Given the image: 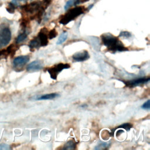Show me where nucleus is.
Returning <instances> with one entry per match:
<instances>
[{
	"label": "nucleus",
	"instance_id": "obj_11",
	"mask_svg": "<svg viewBox=\"0 0 150 150\" xmlns=\"http://www.w3.org/2000/svg\"><path fill=\"white\" fill-rule=\"evenodd\" d=\"M149 78H139L137 79H135L132 81H129L126 83V85L129 86H135L139 84L146 83L149 81Z\"/></svg>",
	"mask_w": 150,
	"mask_h": 150
},
{
	"label": "nucleus",
	"instance_id": "obj_8",
	"mask_svg": "<svg viewBox=\"0 0 150 150\" xmlns=\"http://www.w3.org/2000/svg\"><path fill=\"white\" fill-rule=\"evenodd\" d=\"M29 56H21L16 57L13 61V64L15 67H20L26 64L29 60Z\"/></svg>",
	"mask_w": 150,
	"mask_h": 150
},
{
	"label": "nucleus",
	"instance_id": "obj_16",
	"mask_svg": "<svg viewBox=\"0 0 150 150\" xmlns=\"http://www.w3.org/2000/svg\"><path fill=\"white\" fill-rule=\"evenodd\" d=\"M67 36L68 34L67 33V32H63L61 35L60 36V37L59 38L57 42V45H60L62 43H63L67 38Z\"/></svg>",
	"mask_w": 150,
	"mask_h": 150
},
{
	"label": "nucleus",
	"instance_id": "obj_9",
	"mask_svg": "<svg viewBox=\"0 0 150 150\" xmlns=\"http://www.w3.org/2000/svg\"><path fill=\"white\" fill-rule=\"evenodd\" d=\"M46 29L45 28L41 29V30L39 32L37 38H38L40 43V46H45L48 44V39H47V35L46 33Z\"/></svg>",
	"mask_w": 150,
	"mask_h": 150
},
{
	"label": "nucleus",
	"instance_id": "obj_21",
	"mask_svg": "<svg viewBox=\"0 0 150 150\" xmlns=\"http://www.w3.org/2000/svg\"><path fill=\"white\" fill-rule=\"evenodd\" d=\"M74 6V3H73V0H69L64 5V9L65 10H68L70 8L71 6Z\"/></svg>",
	"mask_w": 150,
	"mask_h": 150
},
{
	"label": "nucleus",
	"instance_id": "obj_10",
	"mask_svg": "<svg viewBox=\"0 0 150 150\" xmlns=\"http://www.w3.org/2000/svg\"><path fill=\"white\" fill-rule=\"evenodd\" d=\"M42 69V64L40 61L35 60L30 63H29L27 67L26 70L28 71H35V70H39Z\"/></svg>",
	"mask_w": 150,
	"mask_h": 150
},
{
	"label": "nucleus",
	"instance_id": "obj_12",
	"mask_svg": "<svg viewBox=\"0 0 150 150\" xmlns=\"http://www.w3.org/2000/svg\"><path fill=\"white\" fill-rule=\"evenodd\" d=\"M59 96V95L58 94H56V93H50V94L43 95V96H40V97L38 98L37 100H50V99H53V98H54L56 97H57Z\"/></svg>",
	"mask_w": 150,
	"mask_h": 150
},
{
	"label": "nucleus",
	"instance_id": "obj_17",
	"mask_svg": "<svg viewBox=\"0 0 150 150\" xmlns=\"http://www.w3.org/2000/svg\"><path fill=\"white\" fill-rule=\"evenodd\" d=\"M9 54H10V53L8 48L6 49H3L0 50V60L2 59L6 58L8 56Z\"/></svg>",
	"mask_w": 150,
	"mask_h": 150
},
{
	"label": "nucleus",
	"instance_id": "obj_23",
	"mask_svg": "<svg viewBox=\"0 0 150 150\" xmlns=\"http://www.w3.org/2000/svg\"><path fill=\"white\" fill-rule=\"evenodd\" d=\"M142 108L143 109H146V110H149L150 108V100H148L147 101L144 103L143 105H142Z\"/></svg>",
	"mask_w": 150,
	"mask_h": 150
},
{
	"label": "nucleus",
	"instance_id": "obj_22",
	"mask_svg": "<svg viewBox=\"0 0 150 150\" xmlns=\"http://www.w3.org/2000/svg\"><path fill=\"white\" fill-rule=\"evenodd\" d=\"M120 37H125L126 38H128L129 37L131 36V34L128 32H126V31H124V32H121L120 35H119Z\"/></svg>",
	"mask_w": 150,
	"mask_h": 150
},
{
	"label": "nucleus",
	"instance_id": "obj_20",
	"mask_svg": "<svg viewBox=\"0 0 150 150\" xmlns=\"http://www.w3.org/2000/svg\"><path fill=\"white\" fill-rule=\"evenodd\" d=\"M57 35V31L55 29H53L52 30H51L49 32V34H48V38L50 39H53Z\"/></svg>",
	"mask_w": 150,
	"mask_h": 150
},
{
	"label": "nucleus",
	"instance_id": "obj_1",
	"mask_svg": "<svg viewBox=\"0 0 150 150\" xmlns=\"http://www.w3.org/2000/svg\"><path fill=\"white\" fill-rule=\"evenodd\" d=\"M101 39L104 45H105L110 51L115 52L128 50V49L122 45L117 38L109 33L103 35Z\"/></svg>",
	"mask_w": 150,
	"mask_h": 150
},
{
	"label": "nucleus",
	"instance_id": "obj_6",
	"mask_svg": "<svg viewBox=\"0 0 150 150\" xmlns=\"http://www.w3.org/2000/svg\"><path fill=\"white\" fill-rule=\"evenodd\" d=\"M28 1V0H12L10 2L8 3V6L6 7V11L10 13H14L16 8L20 7L23 3H25Z\"/></svg>",
	"mask_w": 150,
	"mask_h": 150
},
{
	"label": "nucleus",
	"instance_id": "obj_24",
	"mask_svg": "<svg viewBox=\"0 0 150 150\" xmlns=\"http://www.w3.org/2000/svg\"><path fill=\"white\" fill-rule=\"evenodd\" d=\"M10 148H9V146L8 145H6L5 144H0V149L2 150V149H9Z\"/></svg>",
	"mask_w": 150,
	"mask_h": 150
},
{
	"label": "nucleus",
	"instance_id": "obj_14",
	"mask_svg": "<svg viewBox=\"0 0 150 150\" xmlns=\"http://www.w3.org/2000/svg\"><path fill=\"white\" fill-rule=\"evenodd\" d=\"M76 143L72 140L67 141L64 145L63 149H74L76 148Z\"/></svg>",
	"mask_w": 150,
	"mask_h": 150
},
{
	"label": "nucleus",
	"instance_id": "obj_18",
	"mask_svg": "<svg viewBox=\"0 0 150 150\" xmlns=\"http://www.w3.org/2000/svg\"><path fill=\"white\" fill-rule=\"evenodd\" d=\"M110 143H106V142H101L100 144L97 145V146L95 147V149H104L108 148L110 146Z\"/></svg>",
	"mask_w": 150,
	"mask_h": 150
},
{
	"label": "nucleus",
	"instance_id": "obj_7",
	"mask_svg": "<svg viewBox=\"0 0 150 150\" xmlns=\"http://www.w3.org/2000/svg\"><path fill=\"white\" fill-rule=\"evenodd\" d=\"M89 57L90 56L88 52L86 50H84L74 53L73 55L72 58L76 62H83L87 60Z\"/></svg>",
	"mask_w": 150,
	"mask_h": 150
},
{
	"label": "nucleus",
	"instance_id": "obj_2",
	"mask_svg": "<svg viewBox=\"0 0 150 150\" xmlns=\"http://www.w3.org/2000/svg\"><path fill=\"white\" fill-rule=\"evenodd\" d=\"M86 9L83 6H76L69 9L64 15L61 17L59 21V23L64 25L68 24L70 22L73 21L79 16L83 14Z\"/></svg>",
	"mask_w": 150,
	"mask_h": 150
},
{
	"label": "nucleus",
	"instance_id": "obj_3",
	"mask_svg": "<svg viewBox=\"0 0 150 150\" xmlns=\"http://www.w3.org/2000/svg\"><path fill=\"white\" fill-rule=\"evenodd\" d=\"M20 8L23 12L30 15V18H36L39 11L42 8H46L40 1H33L29 4L22 5Z\"/></svg>",
	"mask_w": 150,
	"mask_h": 150
},
{
	"label": "nucleus",
	"instance_id": "obj_5",
	"mask_svg": "<svg viewBox=\"0 0 150 150\" xmlns=\"http://www.w3.org/2000/svg\"><path fill=\"white\" fill-rule=\"evenodd\" d=\"M70 67V65L69 64H64V63H59L58 64L54 65L53 67H50L47 69V71L50 75V77L53 80H56L57 75L59 73L62 71L63 69H69Z\"/></svg>",
	"mask_w": 150,
	"mask_h": 150
},
{
	"label": "nucleus",
	"instance_id": "obj_25",
	"mask_svg": "<svg viewBox=\"0 0 150 150\" xmlns=\"http://www.w3.org/2000/svg\"><path fill=\"white\" fill-rule=\"evenodd\" d=\"M93 5H93V4H91V5H90V6H88V8H87V9H88V10H90V9H91V8H92V7H93Z\"/></svg>",
	"mask_w": 150,
	"mask_h": 150
},
{
	"label": "nucleus",
	"instance_id": "obj_13",
	"mask_svg": "<svg viewBox=\"0 0 150 150\" xmlns=\"http://www.w3.org/2000/svg\"><path fill=\"white\" fill-rule=\"evenodd\" d=\"M40 46V42L37 37L34 38L33 39H32L30 42L29 45V47L30 49H33L35 48H38Z\"/></svg>",
	"mask_w": 150,
	"mask_h": 150
},
{
	"label": "nucleus",
	"instance_id": "obj_15",
	"mask_svg": "<svg viewBox=\"0 0 150 150\" xmlns=\"http://www.w3.org/2000/svg\"><path fill=\"white\" fill-rule=\"evenodd\" d=\"M28 36V33H26V31H24L23 33L19 34L18 37L16 39V43H19L23 41H24Z\"/></svg>",
	"mask_w": 150,
	"mask_h": 150
},
{
	"label": "nucleus",
	"instance_id": "obj_19",
	"mask_svg": "<svg viewBox=\"0 0 150 150\" xmlns=\"http://www.w3.org/2000/svg\"><path fill=\"white\" fill-rule=\"evenodd\" d=\"M132 125L129 123H125L118 126L117 128H123L127 131H129L132 128Z\"/></svg>",
	"mask_w": 150,
	"mask_h": 150
},
{
	"label": "nucleus",
	"instance_id": "obj_4",
	"mask_svg": "<svg viewBox=\"0 0 150 150\" xmlns=\"http://www.w3.org/2000/svg\"><path fill=\"white\" fill-rule=\"evenodd\" d=\"M11 39L10 29L2 25H0V47L6 46Z\"/></svg>",
	"mask_w": 150,
	"mask_h": 150
}]
</instances>
